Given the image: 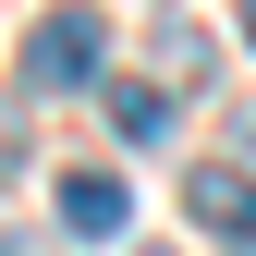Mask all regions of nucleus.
Wrapping results in <instances>:
<instances>
[{
	"instance_id": "obj_2",
	"label": "nucleus",
	"mask_w": 256,
	"mask_h": 256,
	"mask_svg": "<svg viewBox=\"0 0 256 256\" xmlns=\"http://www.w3.org/2000/svg\"><path fill=\"white\" fill-rule=\"evenodd\" d=\"M183 208H196V232H220V244H256V183L232 171V158H196V171H183Z\"/></svg>"
},
{
	"instance_id": "obj_5",
	"label": "nucleus",
	"mask_w": 256,
	"mask_h": 256,
	"mask_svg": "<svg viewBox=\"0 0 256 256\" xmlns=\"http://www.w3.org/2000/svg\"><path fill=\"white\" fill-rule=\"evenodd\" d=\"M244 37H256V0H244Z\"/></svg>"
},
{
	"instance_id": "obj_4",
	"label": "nucleus",
	"mask_w": 256,
	"mask_h": 256,
	"mask_svg": "<svg viewBox=\"0 0 256 256\" xmlns=\"http://www.w3.org/2000/svg\"><path fill=\"white\" fill-rule=\"evenodd\" d=\"M110 134L122 146H158L171 134V98H158V86H110Z\"/></svg>"
},
{
	"instance_id": "obj_1",
	"label": "nucleus",
	"mask_w": 256,
	"mask_h": 256,
	"mask_svg": "<svg viewBox=\"0 0 256 256\" xmlns=\"http://www.w3.org/2000/svg\"><path fill=\"white\" fill-rule=\"evenodd\" d=\"M110 74V24L86 12V0H61V12H37V37H24V86L37 98H74V86Z\"/></svg>"
},
{
	"instance_id": "obj_3",
	"label": "nucleus",
	"mask_w": 256,
	"mask_h": 256,
	"mask_svg": "<svg viewBox=\"0 0 256 256\" xmlns=\"http://www.w3.org/2000/svg\"><path fill=\"white\" fill-rule=\"evenodd\" d=\"M122 220H134V183L122 171H61V232L74 244H122Z\"/></svg>"
}]
</instances>
